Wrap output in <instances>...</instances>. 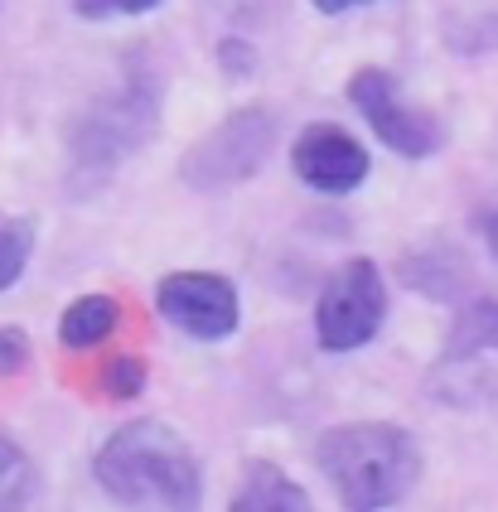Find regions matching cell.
Instances as JSON below:
<instances>
[{"instance_id": "obj_18", "label": "cell", "mask_w": 498, "mask_h": 512, "mask_svg": "<svg viewBox=\"0 0 498 512\" xmlns=\"http://www.w3.org/2000/svg\"><path fill=\"white\" fill-rule=\"evenodd\" d=\"M489 242H494V252H498V213L489 218Z\"/></svg>"}, {"instance_id": "obj_8", "label": "cell", "mask_w": 498, "mask_h": 512, "mask_svg": "<svg viewBox=\"0 0 498 512\" xmlns=\"http://www.w3.org/2000/svg\"><path fill=\"white\" fill-rule=\"evenodd\" d=\"M295 174L320 194H349L368 179V150L339 126H310L295 141Z\"/></svg>"}, {"instance_id": "obj_4", "label": "cell", "mask_w": 498, "mask_h": 512, "mask_svg": "<svg viewBox=\"0 0 498 512\" xmlns=\"http://www.w3.org/2000/svg\"><path fill=\"white\" fill-rule=\"evenodd\" d=\"M382 314H387V290H382L378 266L368 256H353L329 276L320 295V310H315L320 348L329 353L363 348L382 329Z\"/></svg>"}, {"instance_id": "obj_17", "label": "cell", "mask_w": 498, "mask_h": 512, "mask_svg": "<svg viewBox=\"0 0 498 512\" xmlns=\"http://www.w3.org/2000/svg\"><path fill=\"white\" fill-rule=\"evenodd\" d=\"M324 15H344V10H353V5H363V0H315Z\"/></svg>"}, {"instance_id": "obj_9", "label": "cell", "mask_w": 498, "mask_h": 512, "mask_svg": "<svg viewBox=\"0 0 498 512\" xmlns=\"http://www.w3.org/2000/svg\"><path fill=\"white\" fill-rule=\"evenodd\" d=\"M233 508L237 512H295V508H310V498L276 464H247V484L233 493Z\"/></svg>"}, {"instance_id": "obj_14", "label": "cell", "mask_w": 498, "mask_h": 512, "mask_svg": "<svg viewBox=\"0 0 498 512\" xmlns=\"http://www.w3.org/2000/svg\"><path fill=\"white\" fill-rule=\"evenodd\" d=\"M102 387H107L117 401H131L141 387H146V363H141V358H131V353H121V358H112V363H107V372H102Z\"/></svg>"}, {"instance_id": "obj_12", "label": "cell", "mask_w": 498, "mask_h": 512, "mask_svg": "<svg viewBox=\"0 0 498 512\" xmlns=\"http://www.w3.org/2000/svg\"><path fill=\"white\" fill-rule=\"evenodd\" d=\"M34 498V464L30 455L0 435V512L5 508H25Z\"/></svg>"}, {"instance_id": "obj_11", "label": "cell", "mask_w": 498, "mask_h": 512, "mask_svg": "<svg viewBox=\"0 0 498 512\" xmlns=\"http://www.w3.org/2000/svg\"><path fill=\"white\" fill-rule=\"evenodd\" d=\"M498 353V300H479L455 319V334H450V358H474V353Z\"/></svg>"}, {"instance_id": "obj_10", "label": "cell", "mask_w": 498, "mask_h": 512, "mask_svg": "<svg viewBox=\"0 0 498 512\" xmlns=\"http://www.w3.org/2000/svg\"><path fill=\"white\" fill-rule=\"evenodd\" d=\"M117 300L112 295H83V300H73L59 319V339L68 348H92V343L112 339V329H117Z\"/></svg>"}, {"instance_id": "obj_3", "label": "cell", "mask_w": 498, "mask_h": 512, "mask_svg": "<svg viewBox=\"0 0 498 512\" xmlns=\"http://www.w3.org/2000/svg\"><path fill=\"white\" fill-rule=\"evenodd\" d=\"M271 145H276V121L266 107H242L233 112L218 131H208L204 141L189 150V160H184V184H194V189H233L242 179H252V174L262 170V160L271 155Z\"/></svg>"}, {"instance_id": "obj_16", "label": "cell", "mask_w": 498, "mask_h": 512, "mask_svg": "<svg viewBox=\"0 0 498 512\" xmlns=\"http://www.w3.org/2000/svg\"><path fill=\"white\" fill-rule=\"evenodd\" d=\"M73 5H78V15H88V20H112V15H146L160 0H73Z\"/></svg>"}, {"instance_id": "obj_7", "label": "cell", "mask_w": 498, "mask_h": 512, "mask_svg": "<svg viewBox=\"0 0 498 512\" xmlns=\"http://www.w3.org/2000/svg\"><path fill=\"white\" fill-rule=\"evenodd\" d=\"M150 131V102H141L136 92H126V97H112V102H102L97 112L78 126V165L83 170H112L121 155H131L136 145L146 141Z\"/></svg>"}, {"instance_id": "obj_1", "label": "cell", "mask_w": 498, "mask_h": 512, "mask_svg": "<svg viewBox=\"0 0 498 512\" xmlns=\"http://www.w3.org/2000/svg\"><path fill=\"white\" fill-rule=\"evenodd\" d=\"M97 484L126 508H199V459L160 421L121 426L97 450Z\"/></svg>"}, {"instance_id": "obj_15", "label": "cell", "mask_w": 498, "mask_h": 512, "mask_svg": "<svg viewBox=\"0 0 498 512\" xmlns=\"http://www.w3.org/2000/svg\"><path fill=\"white\" fill-rule=\"evenodd\" d=\"M30 363V339H25V329H0V377H15V372H25Z\"/></svg>"}, {"instance_id": "obj_13", "label": "cell", "mask_w": 498, "mask_h": 512, "mask_svg": "<svg viewBox=\"0 0 498 512\" xmlns=\"http://www.w3.org/2000/svg\"><path fill=\"white\" fill-rule=\"evenodd\" d=\"M30 252H34V228L25 218H5L0 213V290H10V285L20 281Z\"/></svg>"}, {"instance_id": "obj_6", "label": "cell", "mask_w": 498, "mask_h": 512, "mask_svg": "<svg viewBox=\"0 0 498 512\" xmlns=\"http://www.w3.org/2000/svg\"><path fill=\"white\" fill-rule=\"evenodd\" d=\"M155 305L160 314L179 324L184 334H194V339H228L237 329V290L233 281H223V276H213V271H175V276H165L160 290H155Z\"/></svg>"}, {"instance_id": "obj_2", "label": "cell", "mask_w": 498, "mask_h": 512, "mask_svg": "<svg viewBox=\"0 0 498 512\" xmlns=\"http://www.w3.org/2000/svg\"><path fill=\"white\" fill-rule=\"evenodd\" d=\"M320 469L344 508L373 512L402 503L421 474L416 440L392 421H353L320 440Z\"/></svg>"}, {"instance_id": "obj_5", "label": "cell", "mask_w": 498, "mask_h": 512, "mask_svg": "<svg viewBox=\"0 0 498 512\" xmlns=\"http://www.w3.org/2000/svg\"><path fill=\"white\" fill-rule=\"evenodd\" d=\"M349 97H353V107L363 112V121L378 131V141L392 145L397 155H407V160H426V155H436L440 150L436 116L421 112V107H411L392 73H382V68H363V73H353Z\"/></svg>"}]
</instances>
